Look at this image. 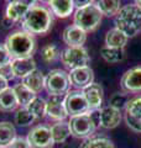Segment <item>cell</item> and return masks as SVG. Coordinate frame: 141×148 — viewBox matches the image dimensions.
<instances>
[{"instance_id": "5bb4252c", "label": "cell", "mask_w": 141, "mask_h": 148, "mask_svg": "<svg viewBox=\"0 0 141 148\" xmlns=\"http://www.w3.org/2000/svg\"><path fill=\"white\" fill-rule=\"evenodd\" d=\"M62 38L68 47H83L87 40V32H84L76 25H70L64 29Z\"/></svg>"}, {"instance_id": "52a82bcc", "label": "cell", "mask_w": 141, "mask_h": 148, "mask_svg": "<svg viewBox=\"0 0 141 148\" xmlns=\"http://www.w3.org/2000/svg\"><path fill=\"white\" fill-rule=\"evenodd\" d=\"M70 135L77 138H86L89 137L95 131V123L93 122L89 114L79 115V116H72L68 121Z\"/></svg>"}, {"instance_id": "ba28073f", "label": "cell", "mask_w": 141, "mask_h": 148, "mask_svg": "<svg viewBox=\"0 0 141 148\" xmlns=\"http://www.w3.org/2000/svg\"><path fill=\"white\" fill-rule=\"evenodd\" d=\"M64 108L70 117L79 116V115H84L89 112V106L87 100L84 98L83 92L78 90L69 91L64 96Z\"/></svg>"}, {"instance_id": "8fae6325", "label": "cell", "mask_w": 141, "mask_h": 148, "mask_svg": "<svg viewBox=\"0 0 141 148\" xmlns=\"http://www.w3.org/2000/svg\"><path fill=\"white\" fill-rule=\"evenodd\" d=\"M66 96V95H64ZM64 96L63 95H50L46 101V115L55 121H63L68 116L64 108Z\"/></svg>"}, {"instance_id": "d6986e66", "label": "cell", "mask_w": 141, "mask_h": 148, "mask_svg": "<svg viewBox=\"0 0 141 148\" xmlns=\"http://www.w3.org/2000/svg\"><path fill=\"white\" fill-rule=\"evenodd\" d=\"M48 5L52 12L58 17H68L74 9V3L72 0H51Z\"/></svg>"}, {"instance_id": "7c38bea8", "label": "cell", "mask_w": 141, "mask_h": 148, "mask_svg": "<svg viewBox=\"0 0 141 148\" xmlns=\"http://www.w3.org/2000/svg\"><path fill=\"white\" fill-rule=\"evenodd\" d=\"M70 85L78 88V89H84L88 85H91L92 83H94V74L91 67H82L73 69L68 73Z\"/></svg>"}, {"instance_id": "7a4b0ae2", "label": "cell", "mask_w": 141, "mask_h": 148, "mask_svg": "<svg viewBox=\"0 0 141 148\" xmlns=\"http://www.w3.org/2000/svg\"><path fill=\"white\" fill-rule=\"evenodd\" d=\"M115 29L128 37H134L141 31V8L129 4L120 9L115 18Z\"/></svg>"}, {"instance_id": "83f0119b", "label": "cell", "mask_w": 141, "mask_h": 148, "mask_svg": "<svg viewBox=\"0 0 141 148\" xmlns=\"http://www.w3.org/2000/svg\"><path fill=\"white\" fill-rule=\"evenodd\" d=\"M26 109L34 115L35 119H42L46 116V100L36 96L31 103L26 106Z\"/></svg>"}, {"instance_id": "74e56055", "label": "cell", "mask_w": 141, "mask_h": 148, "mask_svg": "<svg viewBox=\"0 0 141 148\" xmlns=\"http://www.w3.org/2000/svg\"><path fill=\"white\" fill-rule=\"evenodd\" d=\"M8 88H9V86H8V82L4 79V78L0 77V92L4 91L5 89H8Z\"/></svg>"}, {"instance_id": "277c9868", "label": "cell", "mask_w": 141, "mask_h": 148, "mask_svg": "<svg viewBox=\"0 0 141 148\" xmlns=\"http://www.w3.org/2000/svg\"><path fill=\"white\" fill-rule=\"evenodd\" d=\"M103 14L98 9L95 3H91L89 5L77 9L74 12V24L77 27H79L84 32L94 31L102 22Z\"/></svg>"}, {"instance_id": "ab89813d", "label": "cell", "mask_w": 141, "mask_h": 148, "mask_svg": "<svg viewBox=\"0 0 141 148\" xmlns=\"http://www.w3.org/2000/svg\"><path fill=\"white\" fill-rule=\"evenodd\" d=\"M0 148H1V147H0Z\"/></svg>"}, {"instance_id": "44dd1931", "label": "cell", "mask_w": 141, "mask_h": 148, "mask_svg": "<svg viewBox=\"0 0 141 148\" xmlns=\"http://www.w3.org/2000/svg\"><path fill=\"white\" fill-rule=\"evenodd\" d=\"M17 100L12 88H8L0 92V111L10 112L17 108Z\"/></svg>"}, {"instance_id": "1f68e13d", "label": "cell", "mask_w": 141, "mask_h": 148, "mask_svg": "<svg viewBox=\"0 0 141 148\" xmlns=\"http://www.w3.org/2000/svg\"><path fill=\"white\" fill-rule=\"evenodd\" d=\"M42 59L46 62V63H51L56 61L58 57H61V52H59V48L57 47L56 45H47L42 48Z\"/></svg>"}, {"instance_id": "8992f818", "label": "cell", "mask_w": 141, "mask_h": 148, "mask_svg": "<svg viewBox=\"0 0 141 148\" xmlns=\"http://www.w3.org/2000/svg\"><path fill=\"white\" fill-rule=\"evenodd\" d=\"M61 61L66 68L73 71L77 68L87 67L91 57L84 47H68L61 53Z\"/></svg>"}, {"instance_id": "f546056e", "label": "cell", "mask_w": 141, "mask_h": 148, "mask_svg": "<svg viewBox=\"0 0 141 148\" xmlns=\"http://www.w3.org/2000/svg\"><path fill=\"white\" fill-rule=\"evenodd\" d=\"M35 120H36L35 116L26 108L19 109L15 114V123H17L19 126H22V127L29 126V125H31Z\"/></svg>"}, {"instance_id": "4dcf8cb0", "label": "cell", "mask_w": 141, "mask_h": 148, "mask_svg": "<svg viewBox=\"0 0 141 148\" xmlns=\"http://www.w3.org/2000/svg\"><path fill=\"white\" fill-rule=\"evenodd\" d=\"M129 101H130V98L128 94H125V92H115L109 100V106L121 111V109L126 108Z\"/></svg>"}, {"instance_id": "7402d4cb", "label": "cell", "mask_w": 141, "mask_h": 148, "mask_svg": "<svg viewBox=\"0 0 141 148\" xmlns=\"http://www.w3.org/2000/svg\"><path fill=\"white\" fill-rule=\"evenodd\" d=\"M126 42H128V37L115 27L108 31L105 36V45L110 48H124Z\"/></svg>"}, {"instance_id": "836d02e7", "label": "cell", "mask_w": 141, "mask_h": 148, "mask_svg": "<svg viewBox=\"0 0 141 148\" xmlns=\"http://www.w3.org/2000/svg\"><path fill=\"white\" fill-rule=\"evenodd\" d=\"M8 148H31L29 142H27L26 138H22V137H16L10 145H9Z\"/></svg>"}, {"instance_id": "3957f363", "label": "cell", "mask_w": 141, "mask_h": 148, "mask_svg": "<svg viewBox=\"0 0 141 148\" xmlns=\"http://www.w3.org/2000/svg\"><path fill=\"white\" fill-rule=\"evenodd\" d=\"M5 46L10 53L12 59L19 58H27L31 57L34 53L36 42L32 35L27 34L25 31H15L9 35L5 40Z\"/></svg>"}, {"instance_id": "9a60e30c", "label": "cell", "mask_w": 141, "mask_h": 148, "mask_svg": "<svg viewBox=\"0 0 141 148\" xmlns=\"http://www.w3.org/2000/svg\"><path fill=\"white\" fill-rule=\"evenodd\" d=\"M84 98H86L89 111L91 110H99L103 103V88L98 83H92L91 85L84 88L82 90Z\"/></svg>"}, {"instance_id": "d6a6232c", "label": "cell", "mask_w": 141, "mask_h": 148, "mask_svg": "<svg viewBox=\"0 0 141 148\" xmlns=\"http://www.w3.org/2000/svg\"><path fill=\"white\" fill-rule=\"evenodd\" d=\"M11 61H12V58H11L10 53H9L5 43H0V67L10 64Z\"/></svg>"}, {"instance_id": "30bf717a", "label": "cell", "mask_w": 141, "mask_h": 148, "mask_svg": "<svg viewBox=\"0 0 141 148\" xmlns=\"http://www.w3.org/2000/svg\"><path fill=\"white\" fill-rule=\"evenodd\" d=\"M125 121L134 132H141V96L130 99L125 108Z\"/></svg>"}, {"instance_id": "ffe728a7", "label": "cell", "mask_w": 141, "mask_h": 148, "mask_svg": "<svg viewBox=\"0 0 141 148\" xmlns=\"http://www.w3.org/2000/svg\"><path fill=\"white\" fill-rule=\"evenodd\" d=\"M22 84L26 88H29L31 91H34L35 94L40 92L45 88V77L40 71H34L31 74H29L27 77H25L22 79Z\"/></svg>"}, {"instance_id": "603a6c76", "label": "cell", "mask_w": 141, "mask_h": 148, "mask_svg": "<svg viewBox=\"0 0 141 148\" xmlns=\"http://www.w3.org/2000/svg\"><path fill=\"white\" fill-rule=\"evenodd\" d=\"M16 138V130L14 125L4 121L0 122V147L8 148L9 145Z\"/></svg>"}, {"instance_id": "2e32d148", "label": "cell", "mask_w": 141, "mask_h": 148, "mask_svg": "<svg viewBox=\"0 0 141 148\" xmlns=\"http://www.w3.org/2000/svg\"><path fill=\"white\" fill-rule=\"evenodd\" d=\"M10 66H11V69H12L14 77L21 78V79H24L25 77H27L29 74H31L32 72L37 69L36 68V62L32 57L12 59Z\"/></svg>"}, {"instance_id": "e575fe53", "label": "cell", "mask_w": 141, "mask_h": 148, "mask_svg": "<svg viewBox=\"0 0 141 148\" xmlns=\"http://www.w3.org/2000/svg\"><path fill=\"white\" fill-rule=\"evenodd\" d=\"M0 77L4 78L6 82L14 79V73H12V69H11V66L10 64H6L4 67H0Z\"/></svg>"}, {"instance_id": "f35d334b", "label": "cell", "mask_w": 141, "mask_h": 148, "mask_svg": "<svg viewBox=\"0 0 141 148\" xmlns=\"http://www.w3.org/2000/svg\"><path fill=\"white\" fill-rule=\"evenodd\" d=\"M135 4H136V5H138V6H140V8H141V0H140V1H136Z\"/></svg>"}, {"instance_id": "9c48e42d", "label": "cell", "mask_w": 141, "mask_h": 148, "mask_svg": "<svg viewBox=\"0 0 141 148\" xmlns=\"http://www.w3.org/2000/svg\"><path fill=\"white\" fill-rule=\"evenodd\" d=\"M26 140L31 148H51L55 143L51 135V130L41 125L31 130Z\"/></svg>"}, {"instance_id": "cb8c5ba5", "label": "cell", "mask_w": 141, "mask_h": 148, "mask_svg": "<svg viewBox=\"0 0 141 148\" xmlns=\"http://www.w3.org/2000/svg\"><path fill=\"white\" fill-rule=\"evenodd\" d=\"M12 89H14V92H15L17 104L21 105L22 108H26V106L36 98L35 92L31 91L29 88H26L25 85L22 84V83H20V84H16L15 86L12 88Z\"/></svg>"}, {"instance_id": "6da1fadb", "label": "cell", "mask_w": 141, "mask_h": 148, "mask_svg": "<svg viewBox=\"0 0 141 148\" xmlns=\"http://www.w3.org/2000/svg\"><path fill=\"white\" fill-rule=\"evenodd\" d=\"M53 24L52 12L41 5H32L22 20V29L30 35L47 34Z\"/></svg>"}, {"instance_id": "e0dca14e", "label": "cell", "mask_w": 141, "mask_h": 148, "mask_svg": "<svg viewBox=\"0 0 141 148\" xmlns=\"http://www.w3.org/2000/svg\"><path fill=\"white\" fill-rule=\"evenodd\" d=\"M34 3L30 1H22V0H14L10 1L6 6V17L12 20L14 22L22 21L27 11L30 10Z\"/></svg>"}, {"instance_id": "5b68a950", "label": "cell", "mask_w": 141, "mask_h": 148, "mask_svg": "<svg viewBox=\"0 0 141 148\" xmlns=\"http://www.w3.org/2000/svg\"><path fill=\"white\" fill-rule=\"evenodd\" d=\"M70 82L68 73L62 69H53L45 77V89L50 95H67Z\"/></svg>"}, {"instance_id": "4316f807", "label": "cell", "mask_w": 141, "mask_h": 148, "mask_svg": "<svg viewBox=\"0 0 141 148\" xmlns=\"http://www.w3.org/2000/svg\"><path fill=\"white\" fill-rule=\"evenodd\" d=\"M100 54L104 58L105 62L111 63V64L121 62L125 57L124 48H110V47H106V46H104L100 49Z\"/></svg>"}, {"instance_id": "f1b7e54d", "label": "cell", "mask_w": 141, "mask_h": 148, "mask_svg": "<svg viewBox=\"0 0 141 148\" xmlns=\"http://www.w3.org/2000/svg\"><path fill=\"white\" fill-rule=\"evenodd\" d=\"M81 148H115V147H114V143L109 138L94 137V138H88L87 141H84Z\"/></svg>"}, {"instance_id": "d4e9b609", "label": "cell", "mask_w": 141, "mask_h": 148, "mask_svg": "<svg viewBox=\"0 0 141 148\" xmlns=\"http://www.w3.org/2000/svg\"><path fill=\"white\" fill-rule=\"evenodd\" d=\"M50 130H51V135H52L55 143H63L70 135L68 122H64V121H58L53 123L50 127Z\"/></svg>"}, {"instance_id": "8d00e7d4", "label": "cell", "mask_w": 141, "mask_h": 148, "mask_svg": "<svg viewBox=\"0 0 141 148\" xmlns=\"http://www.w3.org/2000/svg\"><path fill=\"white\" fill-rule=\"evenodd\" d=\"M74 3V6H76L77 9H81V8H84V6H87V5H89L92 1H78V0H76V1H73Z\"/></svg>"}, {"instance_id": "484cf974", "label": "cell", "mask_w": 141, "mask_h": 148, "mask_svg": "<svg viewBox=\"0 0 141 148\" xmlns=\"http://www.w3.org/2000/svg\"><path fill=\"white\" fill-rule=\"evenodd\" d=\"M97 6L100 10V12L105 16H114L118 15V12L120 11L121 9V3L119 0H100V1H97Z\"/></svg>"}, {"instance_id": "d590c367", "label": "cell", "mask_w": 141, "mask_h": 148, "mask_svg": "<svg viewBox=\"0 0 141 148\" xmlns=\"http://www.w3.org/2000/svg\"><path fill=\"white\" fill-rule=\"evenodd\" d=\"M14 24H15V22H14L12 20H10V18H8L6 16L1 20V26L4 27V29H10V27L14 26Z\"/></svg>"}, {"instance_id": "4fadbf2b", "label": "cell", "mask_w": 141, "mask_h": 148, "mask_svg": "<svg viewBox=\"0 0 141 148\" xmlns=\"http://www.w3.org/2000/svg\"><path fill=\"white\" fill-rule=\"evenodd\" d=\"M121 88L128 92L141 91V67H134L124 73L121 78Z\"/></svg>"}, {"instance_id": "ac0fdd59", "label": "cell", "mask_w": 141, "mask_h": 148, "mask_svg": "<svg viewBox=\"0 0 141 148\" xmlns=\"http://www.w3.org/2000/svg\"><path fill=\"white\" fill-rule=\"evenodd\" d=\"M121 121V112L111 106H105L100 110V117H99V126L103 128L110 130L115 128Z\"/></svg>"}]
</instances>
